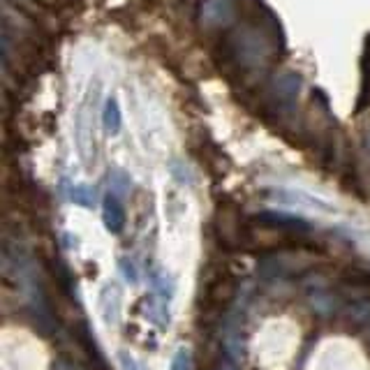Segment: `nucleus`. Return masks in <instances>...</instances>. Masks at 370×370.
I'll use <instances>...</instances> for the list:
<instances>
[{
	"mask_svg": "<svg viewBox=\"0 0 370 370\" xmlns=\"http://www.w3.org/2000/svg\"><path fill=\"white\" fill-rule=\"evenodd\" d=\"M123 292H120V287L116 282H109L102 287V292H100V312H102V317H105L107 324H118L120 319V308H123Z\"/></svg>",
	"mask_w": 370,
	"mask_h": 370,
	"instance_id": "nucleus-1",
	"label": "nucleus"
},
{
	"mask_svg": "<svg viewBox=\"0 0 370 370\" xmlns=\"http://www.w3.org/2000/svg\"><path fill=\"white\" fill-rule=\"evenodd\" d=\"M102 220H105V227L111 231V234H120L125 227V211L114 194H107L105 208H102Z\"/></svg>",
	"mask_w": 370,
	"mask_h": 370,
	"instance_id": "nucleus-2",
	"label": "nucleus"
},
{
	"mask_svg": "<svg viewBox=\"0 0 370 370\" xmlns=\"http://www.w3.org/2000/svg\"><path fill=\"white\" fill-rule=\"evenodd\" d=\"M102 123H105L109 134H116L120 125H123V116H120V107L116 97H109L105 105V114H102Z\"/></svg>",
	"mask_w": 370,
	"mask_h": 370,
	"instance_id": "nucleus-3",
	"label": "nucleus"
},
{
	"mask_svg": "<svg viewBox=\"0 0 370 370\" xmlns=\"http://www.w3.org/2000/svg\"><path fill=\"white\" fill-rule=\"evenodd\" d=\"M231 0H208L206 5L201 7V18H206V21H220L222 16L231 14Z\"/></svg>",
	"mask_w": 370,
	"mask_h": 370,
	"instance_id": "nucleus-4",
	"label": "nucleus"
},
{
	"mask_svg": "<svg viewBox=\"0 0 370 370\" xmlns=\"http://www.w3.org/2000/svg\"><path fill=\"white\" fill-rule=\"evenodd\" d=\"M70 197H72L74 204H79V206H83V208H92V199H95L88 185H74Z\"/></svg>",
	"mask_w": 370,
	"mask_h": 370,
	"instance_id": "nucleus-5",
	"label": "nucleus"
},
{
	"mask_svg": "<svg viewBox=\"0 0 370 370\" xmlns=\"http://www.w3.org/2000/svg\"><path fill=\"white\" fill-rule=\"evenodd\" d=\"M169 370H192V366H190V352L188 349H179V352H176V356L171 361V368Z\"/></svg>",
	"mask_w": 370,
	"mask_h": 370,
	"instance_id": "nucleus-6",
	"label": "nucleus"
},
{
	"mask_svg": "<svg viewBox=\"0 0 370 370\" xmlns=\"http://www.w3.org/2000/svg\"><path fill=\"white\" fill-rule=\"evenodd\" d=\"M111 188L118 190V192H123V190L130 188V179L120 169H116L114 174H111Z\"/></svg>",
	"mask_w": 370,
	"mask_h": 370,
	"instance_id": "nucleus-7",
	"label": "nucleus"
},
{
	"mask_svg": "<svg viewBox=\"0 0 370 370\" xmlns=\"http://www.w3.org/2000/svg\"><path fill=\"white\" fill-rule=\"evenodd\" d=\"M120 366H123V370H142V366H139L127 352H120Z\"/></svg>",
	"mask_w": 370,
	"mask_h": 370,
	"instance_id": "nucleus-8",
	"label": "nucleus"
},
{
	"mask_svg": "<svg viewBox=\"0 0 370 370\" xmlns=\"http://www.w3.org/2000/svg\"><path fill=\"white\" fill-rule=\"evenodd\" d=\"M120 268H123L125 278H130V282H137V271H134L132 262H127V259H120Z\"/></svg>",
	"mask_w": 370,
	"mask_h": 370,
	"instance_id": "nucleus-9",
	"label": "nucleus"
},
{
	"mask_svg": "<svg viewBox=\"0 0 370 370\" xmlns=\"http://www.w3.org/2000/svg\"><path fill=\"white\" fill-rule=\"evenodd\" d=\"M366 139H368V146H370V130H368V134H366Z\"/></svg>",
	"mask_w": 370,
	"mask_h": 370,
	"instance_id": "nucleus-10",
	"label": "nucleus"
}]
</instances>
